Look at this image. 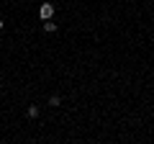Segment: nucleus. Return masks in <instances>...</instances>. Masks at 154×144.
<instances>
[{
    "label": "nucleus",
    "instance_id": "4",
    "mask_svg": "<svg viewBox=\"0 0 154 144\" xmlns=\"http://www.w3.org/2000/svg\"><path fill=\"white\" fill-rule=\"evenodd\" d=\"M59 103H62V100H59V95H51V98H49V105H51V108H57Z\"/></svg>",
    "mask_w": 154,
    "mask_h": 144
},
{
    "label": "nucleus",
    "instance_id": "1",
    "mask_svg": "<svg viewBox=\"0 0 154 144\" xmlns=\"http://www.w3.org/2000/svg\"><path fill=\"white\" fill-rule=\"evenodd\" d=\"M38 16H41V21H51V16H54V5H51V3H44V5L38 8Z\"/></svg>",
    "mask_w": 154,
    "mask_h": 144
},
{
    "label": "nucleus",
    "instance_id": "5",
    "mask_svg": "<svg viewBox=\"0 0 154 144\" xmlns=\"http://www.w3.org/2000/svg\"><path fill=\"white\" fill-rule=\"evenodd\" d=\"M3 26H5V23H3V18H0V31H3Z\"/></svg>",
    "mask_w": 154,
    "mask_h": 144
},
{
    "label": "nucleus",
    "instance_id": "3",
    "mask_svg": "<svg viewBox=\"0 0 154 144\" xmlns=\"http://www.w3.org/2000/svg\"><path fill=\"white\" fill-rule=\"evenodd\" d=\"M28 116H31V118L38 116V105H28Z\"/></svg>",
    "mask_w": 154,
    "mask_h": 144
},
{
    "label": "nucleus",
    "instance_id": "2",
    "mask_svg": "<svg viewBox=\"0 0 154 144\" xmlns=\"http://www.w3.org/2000/svg\"><path fill=\"white\" fill-rule=\"evenodd\" d=\"M44 31H46V33H54V31H57V23H51V21H44Z\"/></svg>",
    "mask_w": 154,
    "mask_h": 144
}]
</instances>
